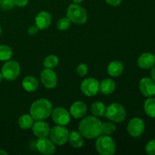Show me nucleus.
<instances>
[{"mask_svg": "<svg viewBox=\"0 0 155 155\" xmlns=\"http://www.w3.org/2000/svg\"><path fill=\"white\" fill-rule=\"evenodd\" d=\"M101 124L99 119L95 116H88L81 120L79 124L78 131L87 139H97L102 134Z\"/></svg>", "mask_w": 155, "mask_h": 155, "instance_id": "1", "label": "nucleus"}, {"mask_svg": "<svg viewBox=\"0 0 155 155\" xmlns=\"http://www.w3.org/2000/svg\"><path fill=\"white\" fill-rule=\"evenodd\" d=\"M53 106L47 98H39L33 101L30 108V114L36 120H45L51 116Z\"/></svg>", "mask_w": 155, "mask_h": 155, "instance_id": "2", "label": "nucleus"}, {"mask_svg": "<svg viewBox=\"0 0 155 155\" xmlns=\"http://www.w3.org/2000/svg\"><path fill=\"white\" fill-rule=\"evenodd\" d=\"M95 148L101 155H113L116 152L117 146L114 139L110 136L101 134L96 139Z\"/></svg>", "mask_w": 155, "mask_h": 155, "instance_id": "3", "label": "nucleus"}, {"mask_svg": "<svg viewBox=\"0 0 155 155\" xmlns=\"http://www.w3.org/2000/svg\"><path fill=\"white\" fill-rule=\"evenodd\" d=\"M67 17L71 23L81 25L87 21L88 15L86 9L79 4H71L67 9Z\"/></svg>", "mask_w": 155, "mask_h": 155, "instance_id": "4", "label": "nucleus"}, {"mask_svg": "<svg viewBox=\"0 0 155 155\" xmlns=\"http://www.w3.org/2000/svg\"><path fill=\"white\" fill-rule=\"evenodd\" d=\"M104 115L112 122L121 123L125 120L127 111L122 104L119 103H112L106 107Z\"/></svg>", "mask_w": 155, "mask_h": 155, "instance_id": "5", "label": "nucleus"}, {"mask_svg": "<svg viewBox=\"0 0 155 155\" xmlns=\"http://www.w3.org/2000/svg\"><path fill=\"white\" fill-rule=\"evenodd\" d=\"M2 74L3 79L8 81H14L21 74L20 64L15 60H8L2 67Z\"/></svg>", "mask_w": 155, "mask_h": 155, "instance_id": "6", "label": "nucleus"}, {"mask_svg": "<svg viewBox=\"0 0 155 155\" xmlns=\"http://www.w3.org/2000/svg\"><path fill=\"white\" fill-rule=\"evenodd\" d=\"M69 130L65 127V126L56 125L50 130L49 137L55 145L61 146L68 142Z\"/></svg>", "mask_w": 155, "mask_h": 155, "instance_id": "7", "label": "nucleus"}, {"mask_svg": "<svg viewBox=\"0 0 155 155\" xmlns=\"http://www.w3.org/2000/svg\"><path fill=\"white\" fill-rule=\"evenodd\" d=\"M100 82L93 77L86 78L80 84V90L82 93L87 97L96 95L99 92Z\"/></svg>", "mask_w": 155, "mask_h": 155, "instance_id": "8", "label": "nucleus"}, {"mask_svg": "<svg viewBox=\"0 0 155 155\" xmlns=\"http://www.w3.org/2000/svg\"><path fill=\"white\" fill-rule=\"evenodd\" d=\"M52 121L56 125L66 127L71 122V114L69 111L63 107H56L51 114Z\"/></svg>", "mask_w": 155, "mask_h": 155, "instance_id": "9", "label": "nucleus"}, {"mask_svg": "<svg viewBox=\"0 0 155 155\" xmlns=\"http://www.w3.org/2000/svg\"><path fill=\"white\" fill-rule=\"evenodd\" d=\"M40 80L42 84L46 89H54L58 85V77L56 73L52 69L45 68L43 71H41Z\"/></svg>", "mask_w": 155, "mask_h": 155, "instance_id": "10", "label": "nucleus"}, {"mask_svg": "<svg viewBox=\"0 0 155 155\" xmlns=\"http://www.w3.org/2000/svg\"><path fill=\"white\" fill-rule=\"evenodd\" d=\"M145 131V123L141 118L133 117L127 124V132L132 137L137 138Z\"/></svg>", "mask_w": 155, "mask_h": 155, "instance_id": "11", "label": "nucleus"}, {"mask_svg": "<svg viewBox=\"0 0 155 155\" xmlns=\"http://www.w3.org/2000/svg\"><path fill=\"white\" fill-rule=\"evenodd\" d=\"M36 148L40 154L44 155H51L55 152V145L50 139L38 138L36 142Z\"/></svg>", "mask_w": 155, "mask_h": 155, "instance_id": "12", "label": "nucleus"}, {"mask_svg": "<svg viewBox=\"0 0 155 155\" xmlns=\"http://www.w3.org/2000/svg\"><path fill=\"white\" fill-rule=\"evenodd\" d=\"M139 90L145 97H153L155 95V82L152 79L144 77L139 82Z\"/></svg>", "mask_w": 155, "mask_h": 155, "instance_id": "13", "label": "nucleus"}, {"mask_svg": "<svg viewBox=\"0 0 155 155\" xmlns=\"http://www.w3.org/2000/svg\"><path fill=\"white\" fill-rule=\"evenodd\" d=\"M31 128L33 135L37 138L48 137L51 130L48 124L45 120H36Z\"/></svg>", "mask_w": 155, "mask_h": 155, "instance_id": "14", "label": "nucleus"}, {"mask_svg": "<svg viewBox=\"0 0 155 155\" xmlns=\"http://www.w3.org/2000/svg\"><path fill=\"white\" fill-rule=\"evenodd\" d=\"M51 23V16L48 12L41 11L35 18V25L39 30H45L49 27Z\"/></svg>", "mask_w": 155, "mask_h": 155, "instance_id": "15", "label": "nucleus"}, {"mask_svg": "<svg viewBox=\"0 0 155 155\" xmlns=\"http://www.w3.org/2000/svg\"><path fill=\"white\" fill-rule=\"evenodd\" d=\"M87 112V106L83 101H77L70 107L69 113L71 117L75 119H80L86 115Z\"/></svg>", "mask_w": 155, "mask_h": 155, "instance_id": "16", "label": "nucleus"}, {"mask_svg": "<svg viewBox=\"0 0 155 155\" xmlns=\"http://www.w3.org/2000/svg\"><path fill=\"white\" fill-rule=\"evenodd\" d=\"M155 64V55L150 52L141 54L137 60V66L142 69H150Z\"/></svg>", "mask_w": 155, "mask_h": 155, "instance_id": "17", "label": "nucleus"}, {"mask_svg": "<svg viewBox=\"0 0 155 155\" xmlns=\"http://www.w3.org/2000/svg\"><path fill=\"white\" fill-rule=\"evenodd\" d=\"M68 142L73 148H80L84 144V139L80 132L77 131V130H72L69 133Z\"/></svg>", "mask_w": 155, "mask_h": 155, "instance_id": "18", "label": "nucleus"}, {"mask_svg": "<svg viewBox=\"0 0 155 155\" xmlns=\"http://www.w3.org/2000/svg\"><path fill=\"white\" fill-rule=\"evenodd\" d=\"M124 70V65L119 61H113L107 65V72L110 77H117L123 74Z\"/></svg>", "mask_w": 155, "mask_h": 155, "instance_id": "19", "label": "nucleus"}, {"mask_svg": "<svg viewBox=\"0 0 155 155\" xmlns=\"http://www.w3.org/2000/svg\"><path fill=\"white\" fill-rule=\"evenodd\" d=\"M116 89V84L113 80L110 78L104 79L100 82L99 92L104 95H107L113 93Z\"/></svg>", "mask_w": 155, "mask_h": 155, "instance_id": "20", "label": "nucleus"}, {"mask_svg": "<svg viewBox=\"0 0 155 155\" xmlns=\"http://www.w3.org/2000/svg\"><path fill=\"white\" fill-rule=\"evenodd\" d=\"M22 87L28 92H33L39 87V81L33 76H27L22 81Z\"/></svg>", "mask_w": 155, "mask_h": 155, "instance_id": "21", "label": "nucleus"}, {"mask_svg": "<svg viewBox=\"0 0 155 155\" xmlns=\"http://www.w3.org/2000/svg\"><path fill=\"white\" fill-rule=\"evenodd\" d=\"M34 120L30 114H23L18 118V126L22 130H29L32 127L33 124H34Z\"/></svg>", "mask_w": 155, "mask_h": 155, "instance_id": "22", "label": "nucleus"}, {"mask_svg": "<svg viewBox=\"0 0 155 155\" xmlns=\"http://www.w3.org/2000/svg\"><path fill=\"white\" fill-rule=\"evenodd\" d=\"M144 110L149 117L155 118V98L150 97L144 103Z\"/></svg>", "mask_w": 155, "mask_h": 155, "instance_id": "23", "label": "nucleus"}, {"mask_svg": "<svg viewBox=\"0 0 155 155\" xmlns=\"http://www.w3.org/2000/svg\"><path fill=\"white\" fill-rule=\"evenodd\" d=\"M106 106L101 101H95L91 105V112L93 116L103 117L105 114Z\"/></svg>", "mask_w": 155, "mask_h": 155, "instance_id": "24", "label": "nucleus"}, {"mask_svg": "<svg viewBox=\"0 0 155 155\" xmlns=\"http://www.w3.org/2000/svg\"><path fill=\"white\" fill-rule=\"evenodd\" d=\"M59 63V58L54 54H48L44 58L43 66L48 69H54Z\"/></svg>", "mask_w": 155, "mask_h": 155, "instance_id": "25", "label": "nucleus"}, {"mask_svg": "<svg viewBox=\"0 0 155 155\" xmlns=\"http://www.w3.org/2000/svg\"><path fill=\"white\" fill-rule=\"evenodd\" d=\"M13 54L12 48L7 45H0V61H7L10 60Z\"/></svg>", "mask_w": 155, "mask_h": 155, "instance_id": "26", "label": "nucleus"}, {"mask_svg": "<svg viewBox=\"0 0 155 155\" xmlns=\"http://www.w3.org/2000/svg\"><path fill=\"white\" fill-rule=\"evenodd\" d=\"M116 126L114 124V122H104L101 124V131L102 134L107 135V136H110L116 131Z\"/></svg>", "mask_w": 155, "mask_h": 155, "instance_id": "27", "label": "nucleus"}, {"mask_svg": "<svg viewBox=\"0 0 155 155\" xmlns=\"http://www.w3.org/2000/svg\"><path fill=\"white\" fill-rule=\"evenodd\" d=\"M71 21H70L69 18L68 17L66 18H61L57 21L56 23V27L59 30H61V31H64L67 30L70 27H71Z\"/></svg>", "mask_w": 155, "mask_h": 155, "instance_id": "28", "label": "nucleus"}, {"mask_svg": "<svg viewBox=\"0 0 155 155\" xmlns=\"http://www.w3.org/2000/svg\"><path fill=\"white\" fill-rule=\"evenodd\" d=\"M14 0H0V8L5 11L12 10L15 8Z\"/></svg>", "mask_w": 155, "mask_h": 155, "instance_id": "29", "label": "nucleus"}, {"mask_svg": "<svg viewBox=\"0 0 155 155\" xmlns=\"http://www.w3.org/2000/svg\"><path fill=\"white\" fill-rule=\"evenodd\" d=\"M76 72L80 77H85L88 74V67L86 64H80L76 68Z\"/></svg>", "mask_w": 155, "mask_h": 155, "instance_id": "30", "label": "nucleus"}, {"mask_svg": "<svg viewBox=\"0 0 155 155\" xmlns=\"http://www.w3.org/2000/svg\"><path fill=\"white\" fill-rule=\"evenodd\" d=\"M145 152L149 155H155V139L149 141L145 145Z\"/></svg>", "mask_w": 155, "mask_h": 155, "instance_id": "31", "label": "nucleus"}, {"mask_svg": "<svg viewBox=\"0 0 155 155\" xmlns=\"http://www.w3.org/2000/svg\"><path fill=\"white\" fill-rule=\"evenodd\" d=\"M39 29L37 28L36 25H32L30 26L27 29V34L30 35V36H34L36 33L39 32Z\"/></svg>", "mask_w": 155, "mask_h": 155, "instance_id": "32", "label": "nucleus"}, {"mask_svg": "<svg viewBox=\"0 0 155 155\" xmlns=\"http://www.w3.org/2000/svg\"><path fill=\"white\" fill-rule=\"evenodd\" d=\"M15 1V5L18 7L23 8L25 7L28 4L29 0H14Z\"/></svg>", "mask_w": 155, "mask_h": 155, "instance_id": "33", "label": "nucleus"}, {"mask_svg": "<svg viewBox=\"0 0 155 155\" xmlns=\"http://www.w3.org/2000/svg\"><path fill=\"white\" fill-rule=\"evenodd\" d=\"M122 1L123 0H105V2L109 5L113 6V7H117V6L120 5Z\"/></svg>", "mask_w": 155, "mask_h": 155, "instance_id": "34", "label": "nucleus"}, {"mask_svg": "<svg viewBox=\"0 0 155 155\" xmlns=\"http://www.w3.org/2000/svg\"><path fill=\"white\" fill-rule=\"evenodd\" d=\"M151 79L155 82V64L151 68Z\"/></svg>", "mask_w": 155, "mask_h": 155, "instance_id": "35", "label": "nucleus"}, {"mask_svg": "<svg viewBox=\"0 0 155 155\" xmlns=\"http://www.w3.org/2000/svg\"><path fill=\"white\" fill-rule=\"evenodd\" d=\"M83 2V0H73V2L75 3V4H81Z\"/></svg>", "mask_w": 155, "mask_h": 155, "instance_id": "36", "label": "nucleus"}, {"mask_svg": "<svg viewBox=\"0 0 155 155\" xmlns=\"http://www.w3.org/2000/svg\"><path fill=\"white\" fill-rule=\"evenodd\" d=\"M0 155H8V153L5 150L0 149Z\"/></svg>", "mask_w": 155, "mask_h": 155, "instance_id": "37", "label": "nucleus"}, {"mask_svg": "<svg viewBox=\"0 0 155 155\" xmlns=\"http://www.w3.org/2000/svg\"><path fill=\"white\" fill-rule=\"evenodd\" d=\"M3 79V77H2V73L0 72V83L2 82V80Z\"/></svg>", "mask_w": 155, "mask_h": 155, "instance_id": "38", "label": "nucleus"}, {"mask_svg": "<svg viewBox=\"0 0 155 155\" xmlns=\"http://www.w3.org/2000/svg\"><path fill=\"white\" fill-rule=\"evenodd\" d=\"M2 34V28H1V26H0V36H1Z\"/></svg>", "mask_w": 155, "mask_h": 155, "instance_id": "39", "label": "nucleus"}]
</instances>
